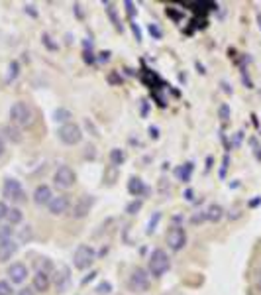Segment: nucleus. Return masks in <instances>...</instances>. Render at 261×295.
Masks as SVG:
<instances>
[{"instance_id": "0eeeda50", "label": "nucleus", "mask_w": 261, "mask_h": 295, "mask_svg": "<svg viewBox=\"0 0 261 295\" xmlns=\"http://www.w3.org/2000/svg\"><path fill=\"white\" fill-rule=\"evenodd\" d=\"M4 197L10 199V201H16V203L26 201V193H24L22 183L18 179H14V177H8L4 181Z\"/></svg>"}, {"instance_id": "4c0bfd02", "label": "nucleus", "mask_w": 261, "mask_h": 295, "mask_svg": "<svg viewBox=\"0 0 261 295\" xmlns=\"http://www.w3.org/2000/svg\"><path fill=\"white\" fill-rule=\"evenodd\" d=\"M149 136H151V138H155V140H157V138H159V130H157V128H155V126H149Z\"/></svg>"}, {"instance_id": "9b49d317", "label": "nucleus", "mask_w": 261, "mask_h": 295, "mask_svg": "<svg viewBox=\"0 0 261 295\" xmlns=\"http://www.w3.org/2000/svg\"><path fill=\"white\" fill-rule=\"evenodd\" d=\"M8 278H10V284H24L28 278V268L22 262H14L8 268Z\"/></svg>"}, {"instance_id": "39448f33", "label": "nucleus", "mask_w": 261, "mask_h": 295, "mask_svg": "<svg viewBox=\"0 0 261 295\" xmlns=\"http://www.w3.org/2000/svg\"><path fill=\"white\" fill-rule=\"evenodd\" d=\"M53 181H55V185L59 189H71L75 185V181H77V173L69 165H59L55 175H53Z\"/></svg>"}, {"instance_id": "4468645a", "label": "nucleus", "mask_w": 261, "mask_h": 295, "mask_svg": "<svg viewBox=\"0 0 261 295\" xmlns=\"http://www.w3.org/2000/svg\"><path fill=\"white\" fill-rule=\"evenodd\" d=\"M53 199L51 195V187L49 185H37L33 191V203L35 205H49V201Z\"/></svg>"}, {"instance_id": "a878e982", "label": "nucleus", "mask_w": 261, "mask_h": 295, "mask_svg": "<svg viewBox=\"0 0 261 295\" xmlns=\"http://www.w3.org/2000/svg\"><path fill=\"white\" fill-rule=\"evenodd\" d=\"M0 295H14V288H12L10 282L0 280Z\"/></svg>"}, {"instance_id": "72a5a7b5", "label": "nucleus", "mask_w": 261, "mask_h": 295, "mask_svg": "<svg viewBox=\"0 0 261 295\" xmlns=\"http://www.w3.org/2000/svg\"><path fill=\"white\" fill-rule=\"evenodd\" d=\"M124 6H126V12H128V16H130L131 20H133V16H135V12H137V10H135V4H133L131 0H126V2H124Z\"/></svg>"}, {"instance_id": "c756f323", "label": "nucleus", "mask_w": 261, "mask_h": 295, "mask_svg": "<svg viewBox=\"0 0 261 295\" xmlns=\"http://www.w3.org/2000/svg\"><path fill=\"white\" fill-rule=\"evenodd\" d=\"M141 205H143V203H141L139 199H137V201H133V203H130V205L126 207V213H128V215H135V213H139Z\"/></svg>"}, {"instance_id": "473e14b6", "label": "nucleus", "mask_w": 261, "mask_h": 295, "mask_svg": "<svg viewBox=\"0 0 261 295\" xmlns=\"http://www.w3.org/2000/svg\"><path fill=\"white\" fill-rule=\"evenodd\" d=\"M228 165H230V155L226 153V155H224V159H222V167H220V177H222V179L226 177V171H228Z\"/></svg>"}, {"instance_id": "37998d69", "label": "nucleus", "mask_w": 261, "mask_h": 295, "mask_svg": "<svg viewBox=\"0 0 261 295\" xmlns=\"http://www.w3.org/2000/svg\"><path fill=\"white\" fill-rule=\"evenodd\" d=\"M18 295H33V292H32L30 288H24V290H20V292H18Z\"/></svg>"}, {"instance_id": "2f4dec72", "label": "nucleus", "mask_w": 261, "mask_h": 295, "mask_svg": "<svg viewBox=\"0 0 261 295\" xmlns=\"http://www.w3.org/2000/svg\"><path fill=\"white\" fill-rule=\"evenodd\" d=\"M18 71H20V65H18V61H12V63H10V77H8V81L16 79V77H18Z\"/></svg>"}, {"instance_id": "f257e3e1", "label": "nucleus", "mask_w": 261, "mask_h": 295, "mask_svg": "<svg viewBox=\"0 0 261 295\" xmlns=\"http://www.w3.org/2000/svg\"><path fill=\"white\" fill-rule=\"evenodd\" d=\"M10 120H12V124L18 126V128H26V126H30L32 120H33V111H32L26 103L18 101V103H14V105L10 107Z\"/></svg>"}, {"instance_id": "4be33fe9", "label": "nucleus", "mask_w": 261, "mask_h": 295, "mask_svg": "<svg viewBox=\"0 0 261 295\" xmlns=\"http://www.w3.org/2000/svg\"><path fill=\"white\" fill-rule=\"evenodd\" d=\"M110 159H112V163H114V165H122V163H124V159H126V155H124V149H120V148H114V149L110 151Z\"/></svg>"}, {"instance_id": "e433bc0d", "label": "nucleus", "mask_w": 261, "mask_h": 295, "mask_svg": "<svg viewBox=\"0 0 261 295\" xmlns=\"http://www.w3.org/2000/svg\"><path fill=\"white\" fill-rule=\"evenodd\" d=\"M6 215H8V207H6V203H4V201H0V221H2V219H6Z\"/></svg>"}, {"instance_id": "cd10ccee", "label": "nucleus", "mask_w": 261, "mask_h": 295, "mask_svg": "<svg viewBox=\"0 0 261 295\" xmlns=\"http://www.w3.org/2000/svg\"><path fill=\"white\" fill-rule=\"evenodd\" d=\"M37 272L51 274V272H53V264H51V260H47V258H45V260H41V262H39V270H37Z\"/></svg>"}, {"instance_id": "c03bdc74", "label": "nucleus", "mask_w": 261, "mask_h": 295, "mask_svg": "<svg viewBox=\"0 0 261 295\" xmlns=\"http://www.w3.org/2000/svg\"><path fill=\"white\" fill-rule=\"evenodd\" d=\"M100 55H102V57H100V59H102V61H106V59H110V53H108V51H102V53H100Z\"/></svg>"}, {"instance_id": "1a4fd4ad", "label": "nucleus", "mask_w": 261, "mask_h": 295, "mask_svg": "<svg viewBox=\"0 0 261 295\" xmlns=\"http://www.w3.org/2000/svg\"><path fill=\"white\" fill-rule=\"evenodd\" d=\"M93 205H95V199H93L91 195L79 197L77 203H75V207H73V219H85V217L91 213Z\"/></svg>"}, {"instance_id": "58836bf2", "label": "nucleus", "mask_w": 261, "mask_h": 295, "mask_svg": "<svg viewBox=\"0 0 261 295\" xmlns=\"http://www.w3.org/2000/svg\"><path fill=\"white\" fill-rule=\"evenodd\" d=\"M28 236H32V226H24V230H22V238L26 240Z\"/></svg>"}, {"instance_id": "20e7f679", "label": "nucleus", "mask_w": 261, "mask_h": 295, "mask_svg": "<svg viewBox=\"0 0 261 295\" xmlns=\"http://www.w3.org/2000/svg\"><path fill=\"white\" fill-rule=\"evenodd\" d=\"M57 134H59V140H61L63 144H67V146H75V144H79V142L83 140L81 128H79L77 124H73V122L61 124L59 130H57Z\"/></svg>"}, {"instance_id": "ea45409f", "label": "nucleus", "mask_w": 261, "mask_h": 295, "mask_svg": "<svg viewBox=\"0 0 261 295\" xmlns=\"http://www.w3.org/2000/svg\"><path fill=\"white\" fill-rule=\"evenodd\" d=\"M26 12H28V14H32L33 18H37V12H35V6H30V4H28V6H26Z\"/></svg>"}, {"instance_id": "7ed1b4c3", "label": "nucleus", "mask_w": 261, "mask_h": 295, "mask_svg": "<svg viewBox=\"0 0 261 295\" xmlns=\"http://www.w3.org/2000/svg\"><path fill=\"white\" fill-rule=\"evenodd\" d=\"M95 258H97V252H95L89 244H81V246L75 250L73 264H75V268H77V270H87V268H91V266H93Z\"/></svg>"}, {"instance_id": "aec40b11", "label": "nucleus", "mask_w": 261, "mask_h": 295, "mask_svg": "<svg viewBox=\"0 0 261 295\" xmlns=\"http://www.w3.org/2000/svg\"><path fill=\"white\" fill-rule=\"evenodd\" d=\"M2 132L6 134V138L8 140H12V142H22V132H20V128L18 126H14V124H8V126H4L2 128Z\"/></svg>"}, {"instance_id": "a18cd8bd", "label": "nucleus", "mask_w": 261, "mask_h": 295, "mask_svg": "<svg viewBox=\"0 0 261 295\" xmlns=\"http://www.w3.org/2000/svg\"><path fill=\"white\" fill-rule=\"evenodd\" d=\"M4 149H6V144H4V140H2V138H0V155H2V153H4Z\"/></svg>"}, {"instance_id": "de8ad7c7", "label": "nucleus", "mask_w": 261, "mask_h": 295, "mask_svg": "<svg viewBox=\"0 0 261 295\" xmlns=\"http://www.w3.org/2000/svg\"><path fill=\"white\" fill-rule=\"evenodd\" d=\"M258 24H260V30H261V14H258Z\"/></svg>"}, {"instance_id": "b1692460", "label": "nucleus", "mask_w": 261, "mask_h": 295, "mask_svg": "<svg viewBox=\"0 0 261 295\" xmlns=\"http://www.w3.org/2000/svg\"><path fill=\"white\" fill-rule=\"evenodd\" d=\"M218 118L220 120H224V122H228L230 120V107L224 103V105H220V109H218Z\"/></svg>"}, {"instance_id": "f3484780", "label": "nucleus", "mask_w": 261, "mask_h": 295, "mask_svg": "<svg viewBox=\"0 0 261 295\" xmlns=\"http://www.w3.org/2000/svg\"><path fill=\"white\" fill-rule=\"evenodd\" d=\"M128 191H130L131 195L139 197V195L147 193V187H145V183H143L141 179H137V177H130V181H128Z\"/></svg>"}, {"instance_id": "f8f14e48", "label": "nucleus", "mask_w": 261, "mask_h": 295, "mask_svg": "<svg viewBox=\"0 0 261 295\" xmlns=\"http://www.w3.org/2000/svg\"><path fill=\"white\" fill-rule=\"evenodd\" d=\"M32 286H33V292L37 294H45L51 286V280H49V274L45 272H35L33 274V280H32Z\"/></svg>"}, {"instance_id": "412c9836", "label": "nucleus", "mask_w": 261, "mask_h": 295, "mask_svg": "<svg viewBox=\"0 0 261 295\" xmlns=\"http://www.w3.org/2000/svg\"><path fill=\"white\" fill-rule=\"evenodd\" d=\"M6 219H8L10 226H14V224H20V222L24 221V213H22L20 209L12 207V209H8V215H6Z\"/></svg>"}, {"instance_id": "423d86ee", "label": "nucleus", "mask_w": 261, "mask_h": 295, "mask_svg": "<svg viewBox=\"0 0 261 295\" xmlns=\"http://www.w3.org/2000/svg\"><path fill=\"white\" fill-rule=\"evenodd\" d=\"M128 286H130L131 292H147L151 286L147 272L143 268H133L130 274V280H128Z\"/></svg>"}, {"instance_id": "6ab92c4d", "label": "nucleus", "mask_w": 261, "mask_h": 295, "mask_svg": "<svg viewBox=\"0 0 261 295\" xmlns=\"http://www.w3.org/2000/svg\"><path fill=\"white\" fill-rule=\"evenodd\" d=\"M104 6H106V14L110 16V20H112L114 28H116L118 32H122V22H120V16H118V12H116L114 2H104Z\"/></svg>"}, {"instance_id": "ddd939ff", "label": "nucleus", "mask_w": 261, "mask_h": 295, "mask_svg": "<svg viewBox=\"0 0 261 295\" xmlns=\"http://www.w3.org/2000/svg\"><path fill=\"white\" fill-rule=\"evenodd\" d=\"M16 250H18V244H16L12 238L0 240V264H6V262L16 254Z\"/></svg>"}, {"instance_id": "c9c22d12", "label": "nucleus", "mask_w": 261, "mask_h": 295, "mask_svg": "<svg viewBox=\"0 0 261 295\" xmlns=\"http://www.w3.org/2000/svg\"><path fill=\"white\" fill-rule=\"evenodd\" d=\"M202 221H206V211H202V213H198V215H193L191 217V222H202Z\"/></svg>"}, {"instance_id": "09e8293b", "label": "nucleus", "mask_w": 261, "mask_h": 295, "mask_svg": "<svg viewBox=\"0 0 261 295\" xmlns=\"http://www.w3.org/2000/svg\"><path fill=\"white\" fill-rule=\"evenodd\" d=\"M260 278H261V268H260Z\"/></svg>"}, {"instance_id": "5701e85b", "label": "nucleus", "mask_w": 261, "mask_h": 295, "mask_svg": "<svg viewBox=\"0 0 261 295\" xmlns=\"http://www.w3.org/2000/svg\"><path fill=\"white\" fill-rule=\"evenodd\" d=\"M53 118H55L57 122L67 124V122H69V118H71V112H69L67 109H57V111L53 112Z\"/></svg>"}, {"instance_id": "49530a36", "label": "nucleus", "mask_w": 261, "mask_h": 295, "mask_svg": "<svg viewBox=\"0 0 261 295\" xmlns=\"http://www.w3.org/2000/svg\"><path fill=\"white\" fill-rule=\"evenodd\" d=\"M256 288H258V292H260V294H261V278H260V280H258V284H256Z\"/></svg>"}, {"instance_id": "2eb2a0df", "label": "nucleus", "mask_w": 261, "mask_h": 295, "mask_svg": "<svg viewBox=\"0 0 261 295\" xmlns=\"http://www.w3.org/2000/svg\"><path fill=\"white\" fill-rule=\"evenodd\" d=\"M71 284V276H69V270L67 268H61L59 272H55V290L59 294H63Z\"/></svg>"}, {"instance_id": "9d476101", "label": "nucleus", "mask_w": 261, "mask_h": 295, "mask_svg": "<svg viewBox=\"0 0 261 295\" xmlns=\"http://www.w3.org/2000/svg\"><path fill=\"white\" fill-rule=\"evenodd\" d=\"M69 207H71V199H69V195H57V197H53V199L49 201V205H47L49 213L55 215V217L67 213Z\"/></svg>"}, {"instance_id": "dca6fc26", "label": "nucleus", "mask_w": 261, "mask_h": 295, "mask_svg": "<svg viewBox=\"0 0 261 295\" xmlns=\"http://www.w3.org/2000/svg\"><path fill=\"white\" fill-rule=\"evenodd\" d=\"M222 217H224V209H222L218 203H212V205L206 209V221L218 222V221H222Z\"/></svg>"}, {"instance_id": "c85d7f7f", "label": "nucleus", "mask_w": 261, "mask_h": 295, "mask_svg": "<svg viewBox=\"0 0 261 295\" xmlns=\"http://www.w3.org/2000/svg\"><path fill=\"white\" fill-rule=\"evenodd\" d=\"M12 236V226L10 224H0V240H8Z\"/></svg>"}, {"instance_id": "f03ea898", "label": "nucleus", "mask_w": 261, "mask_h": 295, "mask_svg": "<svg viewBox=\"0 0 261 295\" xmlns=\"http://www.w3.org/2000/svg\"><path fill=\"white\" fill-rule=\"evenodd\" d=\"M171 268V262H169V256L163 248H155L149 256V274L153 278H161L169 272Z\"/></svg>"}, {"instance_id": "bb28decb", "label": "nucleus", "mask_w": 261, "mask_h": 295, "mask_svg": "<svg viewBox=\"0 0 261 295\" xmlns=\"http://www.w3.org/2000/svg\"><path fill=\"white\" fill-rule=\"evenodd\" d=\"M112 292V284L110 282H102V284H98L97 286V294L98 295H106Z\"/></svg>"}, {"instance_id": "f704fd0d", "label": "nucleus", "mask_w": 261, "mask_h": 295, "mask_svg": "<svg viewBox=\"0 0 261 295\" xmlns=\"http://www.w3.org/2000/svg\"><path fill=\"white\" fill-rule=\"evenodd\" d=\"M130 28H131V32H133V36H135V39L141 41V30H139V26H137L133 20L130 22Z\"/></svg>"}, {"instance_id": "a211bd4d", "label": "nucleus", "mask_w": 261, "mask_h": 295, "mask_svg": "<svg viewBox=\"0 0 261 295\" xmlns=\"http://www.w3.org/2000/svg\"><path fill=\"white\" fill-rule=\"evenodd\" d=\"M193 169H195V163H193V161H189V163L179 165V167L175 169V175H177L181 181H189V179H191V175H193Z\"/></svg>"}, {"instance_id": "79ce46f5", "label": "nucleus", "mask_w": 261, "mask_h": 295, "mask_svg": "<svg viewBox=\"0 0 261 295\" xmlns=\"http://www.w3.org/2000/svg\"><path fill=\"white\" fill-rule=\"evenodd\" d=\"M242 138H244V132H238V134H236V140H234V146H238V144L242 142Z\"/></svg>"}, {"instance_id": "7c9ffc66", "label": "nucleus", "mask_w": 261, "mask_h": 295, "mask_svg": "<svg viewBox=\"0 0 261 295\" xmlns=\"http://www.w3.org/2000/svg\"><path fill=\"white\" fill-rule=\"evenodd\" d=\"M149 34H151L155 39H161V37H163L161 28H159V26H155V24H149Z\"/></svg>"}, {"instance_id": "a19ab883", "label": "nucleus", "mask_w": 261, "mask_h": 295, "mask_svg": "<svg viewBox=\"0 0 261 295\" xmlns=\"http://www.w3.org/2000/svg\"><path fill=\"white\" fill-rule=\"evenodd\" d=\"M193 195H195V193H193V189H187V191L183 193V197H185L187 201H193Z\"/></svg>"}, {"instance_id": "393cba45", "label": "nucleus", "mask_w": 261, "mask_h": 295, "mask_svg": "<svg viewBox=\"0 0 261 295\" xmlns=\"http://www.w3.org/2000/svg\"><path fill=\"white\" fill-rule=\"evenodd\" d=\"M161 221V213H155V215H151V219H149V222H147V234H153V228L157 226V222Z\"/></svg>"}, {"instance_id": "6e6552de", "label": "nucleus", "mask_w": 261, "mask_h": 295, "mask_svg": "<svg viewBox=\"0 0 261 295\" xmlns=\"http://www.w3.org/2000/svg\"><path fill=\"white\" fill-rule=\"evenodd\" d=\"M165 238H167L169 248L175 250V252L183 250L185 244H187V232H185L183 226H171V228L167 230V236H165Z\"/></svg>"}]
</instances>
